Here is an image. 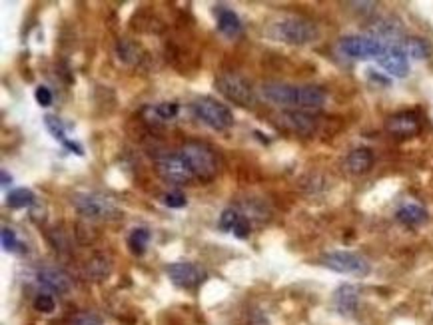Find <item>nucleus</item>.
<instances>
[{
  "instance_id": "obj_18",
  "label": "nucleus",
  "mask_w": 433,
  "mask_h": 325,
  "mask_svg": "<svg viewBox=\"0 0 433 325\" xmlns=\"http://www.w3.org/2000/svg\"><path fill=\"white\" fill-rule=\"evenodd\" d=\"M395 218H397V222H401L408 228H417V226L425 224L430 216H428L425 208H421L417 204H406V206L397 209Z\"/></svg>"
},
{
  "instance_id": "obj_27",
  "label": "nucleus",
  "mask_w": 433,
  "mask_h": 325,
  "mask_svg": "<svg viewBox=\"0 0 433 325\" xmlns=\"http://www.w3.org/2000/svg\"><path fill=\"white\" fill-rule=\"evenodd\" d=\"M54 307H56V302H54V298L50 294H38L34 298V309L38 313H52Z\"/></svg>"
},
{
  "instance_id": "obj_30",
  "label": "nucleus",
  "mask_w": 433,
  "mask_h": 325,
  "mask_svg": "<svg viewBox=\"0 0 433 325\" xmlns=\"http://www.w3.org/2000/svg\"><path fill=\"white\" fill-rule=\"evenodd\" d=\"M162 200H164V204H166L168 208L174 209H180L188 204V200H186V196H184L182 192H168V194L162 196Z\"/></svg>"
},
{
  "instance_id": "obj_20",
  "label": "nucleus",
  "mask_w": 433,
  "mask_h": 325,
  "mask_svg": "<svg viewBox=\"0 0 433 325\" xmlns=\"http://www.w3.org/2000/svg\"><path fill=\"white\" fill-rule=\"evenodd\" d=\"M401 50L411 56V58H417V60H423V58H430L432 56V44L421 38V36H410V38H404L401 42Z\"/></svg>"
},
{
  "instance_id": "obj_3",
  "label": "nucleus",
  "mask_w": 433,
  "mask_h": 325,
  "mask_svg": "<svg viewBox=\"0 0 433 325\" xmlns=\"http://www.w3.org/2000/svg\"><path fill=\"white\" fill-rule=\"evenodd\" d=\"M178 152L198 182H212L218 176V160L210 146L202 142H186Z\"/></svg>"
},
{
  "instance_id": "obj_33",
  "label": "nucleus",
  "mask_w": 433,
  "mask_h": 325,
  "mask_svg": "<svg viewBox=\"0 0 433 325\" xmlns=\"http://www.w3.org/2000/svg\"><path fill=\"white\" fill-rule=\"evenodd\" d=\"M250 232H251L250 222H248L246 218H242V220L238 222V226L234 228V232H232V233H234L236 237H240V239H244V237H248V235H250Z\"/></svg>"
},
{
  "instance_id": "obj_8",
  "label": "nucleus",
  "mask_w": 433,
  "mask_h": 325,
  "mask_svg": "<svg viewBox=\"0 0 433 325\" xmlns=\"http://www.w3.org/2000/svg\"><path fill=\"white\" fill-rule=\"evenodd\" d=\"M321 265L343 276H358L364 278L369 274V261L354 252H330L321 257Z\"/></svg>"
},
{
  "instance_id": "obj_35",
  "label": "nucleus",
  "mask_w": 433,
  "mask_h": 325,
  "mask_svg": "<svg viewBox=\"0 0 433 325\" xmlns=\"http://www.w3.org/2000/svg\"><path fill=\"white\" fill-rule=\"evenodd\" d=\"M369 72V78L373 80V82H378V84H384V86H389V80L386 78V76H380L375 70H367Z\"/></svg>"
},
{
  "instance_id": "obj_15",
  "label": "nucleus",
  "mask_w": 433,
  "mask_h": 325,
  "mask_svg": "<svg viewBox=\"0 0 433 325\" xmlns=\"http://www.w3.org/2000/svg\"><path fill=\"white\" fill-rule=\"evenodd\" d=\"M358 303H360V289L356 285L345 283V285L336 289L334 305L342 315H354L358 311Z\"/></svg>"
},
{
  "instance_id": "obj_1",
  "label": "nucleus",
  "mask_w": 433,
  "mask_h": 325,
  "mask_svg": "<svg viewBox=\"0 0 433 325\" xmlns=\"http://www.w3.org/2000/svg\"><path fill=\"white\" fill-rule=\"evenodd\" d=\"M260 96L266 102H272L286 108H299V110H318L325 104L327 94L319 86H296L288 82H264L260 86Z\"/></svg>"
},
{
  "instance_id": "obj_11",
  "label": "nucleus",
  "mask_w": 433,
  "mask_h": 325,
  "mask_svg": "<svg viewBox=\"0 0 433 325\" xmlns=\"http://www.w3.org/2000/svg\"><path fill=\"white\" fill-rule=\"evenodd\" d=\"M386 132L395 138H413L421 132V116L413 110L391 114L386 120Z\"/></svg>"
},
{
  "instance_id": "obj_23",
  "label": "nucleus",
  "mask_w": 433,
  "mask_h": 325,
  "mask_svg": "<svg viewBox=\"0 0 433 325\" xmlns=\"http://www.w3.org/2000/svg\"><path fill=\"white\" fill-rule=\"evenodd\" d=\"M116 52H118V58L126 64H136L140 60V47L134 44L132 40H120L116 47Z\"/></svg>"
},
{
  "instance_id": "obj_5",
  "label": "nucleus",
  "mask_w": 433,
  "mask_h": 325,
  "mask_svg": "<svg viewBox=\"0 0 433 325\" xmlns=\"http://www.w3.org/2000/svg\"><path fill=\"white\" fill-rule=\"evenodd\" d=\"M192 110H194V116L212 130L224 132V130H230L234 126L232 110L226 104H222V102H218L210 96H202V98L194 100Z\"/></svg>"
},
{
  "instance_id": "obj_22",
  "label": "nucleus",
  "mask_w": 433,
  "mask_h": 325,
  "mask_svg": "<svg viewBox=\"0 0 433 325\" xmlns=\"http://www.w3.org/2000/svg\"><path fill=\"white\" fill-rule=\"evenodd\" d=\"M150 242V232L146 228H134L128 235V248L134 256H144Z\"/></svg>"
},
{
  "instance_id": "obj_24",
  "label": "nucleus",
  "mask_w": 433,
  "mask_h": 325,
  "mask_svg": "<svg viewBox=\"0 0 433 325\" xmlns=\"http://www.w3.org/2000/svg\"><path fill=\"white\" fill-rule=\"evenodd\" d=\"M242 220V216L238 213V209L226 208L220 216V222H218V228L222 232H234V228L238 226V222Z\"/></svg>"
},
{
  "instance_id": "obj_29",
  "label": "nucleus",
  "mask_w": 433,
  "mask_h": 325,
  "mask_svg": "<svg viewBox=\"0 0 433 325\" xmlns=\"http://www.w3.org/2000/svg\"><path fill=\"white\" fill-rule=\"evenodd\" d=\"M156 112H158V116L164 120V122H168V120H172V118L178 116V112H180V106L176 104V102H162L156 106Z\"/></svg>"
},
{
  "instance_id": "obj_21",
  "label": "nucleus",
  "mask_w": 433,
  "mask_h": 325,
  "mask_svg": "<svg viewBox=\"0 0 433 325\" xmlns=\"http://www.w3.org/2000/svg\"><path fill=\"white\" fill-rule=\"evenodd\" d=\"M34 202H36V196L28 187H16L6 196V206L12 209L30 208V206H34Z\"/></svg>"
},
{
  "instance_id": "obj_13",
  "label": "nucleus",
  "mask_w": 433,
  "mask_h": 325,
  "mask_svg": "<svg viewBox=\"0 0 433 325\" xmlns=\"http://www.w3.org/2000/svg\"><path fill=\"white\" fill-rule=\"evenodd\" d=\"M378 64L388 74L397 76V78H406L408 72H410V60H408V54L401 50V47L384 48V52L378 58Z\"/></svg>"
},
{
  "instance_id": "obj_17",
  "label": "nucleus",
  "mask_w": 433,
  "mask_h": 325,
  "mask_svg": "<svg viewBox=\"0 0 433 325\" xmlns=\"http://www.w3.org/2000/svg\"><path fill=\"white\" fill-rule=\"evenodd\" d=\"M216 18H218V30L228 36V38H238L242 34V23L234 10L228 6H216Z\"/></svg>"
},
{
  "instance_id": "obj_26",
  "label": "nucleus",
  "mask_w": 433,
  "mask_h": 325,
  "mask_svg": "<svg viewBox=\"0 0 433 325\" xmlns=\"http://www.w3.org/2000/svg\"><path fill=\"white\" fill-rule=\"evenodd\" d=\"M45 124H46V128H48V132H50V134H52L56 140H60L62 144L69 140L66 138V134H64V126H62V120H60V118L48 114V116H45Z\"/></svg>"
},
{
  "instance_id": "obj_4",
  "label": "nucleus",
  "mask_w": 433,
  "mask_h": 325,
  "mask_svg": "<svg viewBox=\"0 0 433 325\" xmlns=\"http://www.w3.org/2000/svg\"><path fill=\"white\" fill-rule=\"evenodd\" d=\"M72 204L78 209L80 216L88 218L92 222H112L120 218V208L112 198H106L102 194H74Z\"/></svg>"
},
{
  "instance_id": "obj_10",
  "label": "nucleus",
  "mask_w": 433,
  "mask_h": 325,
  "mask_svg": "<svg viewBox=\"0 0 433 325\" xmlns=\"http://www.w3.org/2000/svg\"><path fill=\"white\" fill-rule=\"evenodd\" d=\"M168 278L182 289H194L206 279V272L192 261H174L166 268Z\"/></svg>"
},
{
  "instance_id": "obj_12",
  "label": "nucleus",
  "mask_w": 433,
  "mask_h": 325,
  "mask_svg": "<svg viewBox=\"0 0 433 325\" xmlns=\"http://www.w3.org/2000/svg\"><path fill=\"white\" fill-rule=\"evenodd\" d=\"M277 124L299 136H312L318 130V120L304 110H286L277 116Z\"/></svg>"
},
{
  "instance_id": "obj_7",
  "label": "nucleus",
  "mask_w": 433,
  "mask_h": 325,
  "mask_svg": "<svg viewBox=\"0 0 433 325\" xmlns=\"http://www.w3.org/2000/svg\"><path fill=\"white\" fill-rule=\"evenodd\" d=\"M216 90L238 106L248 108V106L256 104V94H253L251 84L240 74L228 72V74H222L220 78H216Z\"/></svg>"
},
{
  "instance_id": "obj_19",
  "label": "nucleus",
  "mask_w": 433,
  "mask_h": 325,
  "mask_svg": "<svg viewBox=\"0 0 433 325\" xmlns=\"http://www.w3.org/2000/svg\"><path fill=\"white\" fill-rule=\"evenodd\" d=\"M110 272H112V261H110V257L104 256V254L92 256L88 259V263H86V270H84L86 278L92 279V281H102V279L110 276Z\"/></svg>"
},
{
  "instance_id": "obj_31",
  "label": "nucleus",
  "mask_w": 433,
  "mask_h": 325,
  "mask_svg": "<svg viewBox=\"0 0 433 325\" xmlns=\"http://www.w3.org/2000/svg\"><path fill=\"white\" fill-rule=\"evenodd\" d=\"M142 118H144L150 126H162V124H166V122L158 116L156 106H144V108H142Z\"/></svg>"
},
{
  "instance_id": "obj_25",
  "label": "nucleus",
  "mask_w": 433,
  "mask_h": 325,
  "mask_svg": "<svg viewBox=\"0 0 433 325\" xmlns=\"http://www.w3.org/2000/svg\"><path fill=\"white\" fill-rule=\"evenodd\" d=\"M66 325H102V317L96 311H78L70 317Z\"/></svg>"
},
{
  "instance_id": "obj_36",
  "label": "nucleus",
  "mask_w": 433,
  "mask_h": 325,
  "mask_svg": "<svg viewBox=\"0 0 433 325\" xmlns=\"http://www.w3.org/2000/svg\"><path fill=\"white\" fill-rule=\"evenodd\" d=\"M0 178H2V186L4 187L12 184V176H8V172H2V176H0Z\"/></svg>"
},
{
  "instance_id": "obj_6",
  "label": "nucleus",
  "mask_w": 433,
  "mask_h": 325,
  "mask_svg": "<svg viewBox=\"0 0 433 325\" xmlns=\"http://www.w3.org/2000/svg\"><path fill=\"white\" fill-rule=\"evenodd\" d=\"M156 172H158L160 178L164 182H168V184L188 186V184L196 182V176L192 174L190 166L180 156V152L160 154L158 158H156Z\"/></svg>"
},
{
  "instance_id": "obj_28",
  "label": "nucleus",
  "mask_w": 433,
  "mask_h": 325,
  "mask_svg": "<svg viewBox=\"0 0 433 325\" xmlns=\"http://www.w3.org/2000/svg\"><path fill=\"white\" fill-rule=\"evenodd\" d=\"M2 248L6 250V252H18V248H21V242L16 239V233L14 230H10V228H2Z\"/></svg>"
},
{
  "instance_id": "obj_32",
  "label": "nucleus",
  "mask_w": 433,
  "mask_h": 325,
  "mask_svg": "<svg viewBox=\"0 0 433 325\" xmlns=\"http://www.w3.org/2000/svg\"><path fill=\"white\" fill-rule=\"evenodd\" d=\"M34 98H36L38 106H42V108H48V106L52 104V92H50L46 86H38V88L34 90Z\"/></svg>"
},
{
  "instance_id": "obj_34",
  "label": "nucleus",
  "mask_w": 433,
  "mask_h": 325,
  "mask_svg": "<svg viewBox=\"0 0 433 325\" xmlns=\"http://www.w3.org/2000/svg\"><path fill=\"white\" fill-rule=\"evenodd\" d=\"M62 146H64L66 150H70L72 154H76V156H84V150H82V146H80V144H76V142H72V140H66Z\"/></svg>"
},
{
  "instance_id": "obj_16",
  "label": "nucleus",
  "mask_w": 433,
  "mask_h": 325,
  "mask_svg": "<svg viewBox=\"0 0 433 325\" xmlns=\"http://www.w3.org/2000/svg\"><path fill=\"white\" fill-rule=\"evenodd\" d=\"M373 152L369 148H356L347 154L345 158V170L354 176L367 174L373 168Z\"/></svg>"
},
{
  "instance_id": "obj_9",
  "label": "nucleus",
  "mask_w": 433,
  "mask_h": 325,
  "mask_svg": "<svg viewBox=\"0 0 433 325\" xmlns=\"http://www.w3.org/2000/svg\"><path fill=\"white\" fill-rule=\"evenodd\" d=\"M386 44L371 36H345L340 40V50L349 58L367 60V58H380Z\"/></svg>"
},
{
  "instance_id": "obj_2",
  "label": "nucleus",
  "mask_w": 433,
  "mask_h": 325,
  "mask_svg": "<svg viewBox=\"0 0 433 325\" xmlns=\"http://www.w3.org/2000/svg\"><path fill=\"white\" fill-rule=\"evenodd\" d=\"M268 34L284 44L292 47H304L314 40H318L319 30L316 24L304 16H286L270 26Z\"/></svg>"
},
{
  "instance_id": "obj_14",
  "label": "nucleus",
  "mask_w": 433,
  "mask_h": 325,
  "mask_svg": "<svg viewBox=\"0 0 433 325\" xmlns=\"http://www.w3.org/2000/svg\"><path fill=\"white\" fill-rule=\"evenodd\" d=\"M38 281L45 285L46 289L54 291V294H69L72 287V279L66 272L58 270V268H46L38 272Z\"/></svg>"
}]
</instances>
